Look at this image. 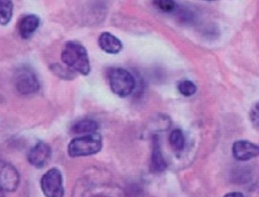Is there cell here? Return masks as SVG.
<instances>
[{
	"instance_id": "obj_1",
	"label": "cell",
	"mask_w": 259,
	"mask_h": 197,
	"mask_svg": "<svg viewBox=\"0 0 259 197\" xmlns=\"http://www.w3.org/2000/svg\"><path fill=\"white\" fill-rule=\"evenodd\" d=\"M62 60L71 71L83 75L91 71V64L86 48L77 41H68L62 52Z\"/></svg>"
},
{
	"instance_id": "obj_2",
	"label": "cell",
	"mask_w": 259,
	"mask_h": 197,
	"mask_svg": "<svg viewBox=\"0 0 259 197\" xmlns=\"http://www.w3.org/2000/svg\"><path fill=\"white\" fill-rule=\"evenodd\" d=\"M102 137L98 134H91L73 139L68 146V155L71 157L88 156L94 155L102 149Z\"/></svg>"
},
{
	"instance_id": "obj_3",
	"label": "cell",
	"mask_w": 259,
	"mask_h": 197,
	"mask_svg": "<svg viewBox=\"0 0 259 197\" xmlns=\"http://www.w3.org/2000/svg\"><path fill=\"white\" fill-rule=\"evenodd\" d=\"M108 78L112 92L119 97H127L135 88V79L124 68H114L109 70Z\"/></svg>"
},
{
	"instance_id": "obj_4",
	"label": "cell",
	"mask_w": 259,
	"mask_h": 197,
	"mask_svg": "<svg viewBox=\"0 0 259 197\" xmlns=\"http://www.w3.org/2000/svg\"><path fill=\"white\" fill-rule=\"evenodd\" d=\"M14 85L21 95H32L39 91V82L33 70L27 67H21L15 71Z\"/></svg>"
},
{
	"instance_id": "obj_5",
	"label": "cell",
	"mask_w": 259,
	"mask_h": 197,
	"mask_svg": "<svg viewBox=\"0 0 259 197\" xmlns=\"http://www.w3.org/2000/svg\"><path fill=\"white\" fill-rule=\"evenodd\" d=\"M40 187L46 197H63L65 190L60 171L56 168L47 171L41 178Z\"/></svg>"
},
{
	"instance_id": "obj_6",
	"label": "cell",
	"mask_w": 259,
	"mask_h": 197,
	"mask_svg": "<svg viewBox=\"0 0 259 197\" xmlns=\"http://www.w3.org/2000/svg\"><path fill=\"white\" fill-rule=\"evenodd\" d=\"M20 175L12 165L0 161V187L5 192H14L20 184Z\"/></svg>"
},
{
	"instance_id": "obj_7",
	"label": "cell",
	"mask_w": 259,
	"mask_h": 197,
	"mask_svg": "<svg viewBox=\"0 0 259 197\" xmlns=\"http://www.w3.org/2000/svg\"><path fill=\"white\" fill-rule=\"evenodd\" d=\"M52 148L48 143L38 142L27 154V161L33 167L41 169L48 164L52 157Z\"/></svg>"
},
{
	"instance_id": "obj_8",
	"label": "cell",
	"mask_w": 259,
	"mask_h": 197,
	"mask_svg": "<svg viewBox=\"0 0 259 197\" xmlns=\"http://www.w3.org/2000/svg\"><path fill=\"white\" fill-rule=\"evenodd\" d=\"M232 152L238 161H249L259 156V146L248 140H238L233 145Z\"/></svg>"
},
{
	"instance_id": "obj_9",
	"label": "cell",
	"mask_w": 259,
	"mask_h": 197,
	"mask_svg": "<svg viewBox=\"0 0 259 197\" xmlns=\"http://www.w3.org/2000/svg\"><path fill=\"white\" fill-rule=\"evenodd\" d=\"M40 19L37 15L28 14L20 18L17 25L18 33L22 39L27 40L33 36L39 28Z\"/></svg>"
},
{
	"instance_id": "obj_10",
	"label": "cell",
	"mask_w": 259,
	"mask_h": 197,
	"mask_svg": "<svg viewBox=\"0 0 259 197\" xmlns=\"http://www.w3.org/2000/svg\"><path fill=\"white\" fill-rule=\"evenodd\" d=\"M100 48L109 54H116L122 50V44L116 36L109 32H104L99 37Z\"/></svg>"
},
{
	"instance_id": "obj_11",
	"label": "cell",
	"mask_w": 259,
	"mask_h": 197,
	"mask_svg": "<svg viewBox=\"0 0 259 197\" xmlns=\"http://www.w3.org/2000/svg\"><path fill=\"white\" fill-rule=\"evenodd\" d=\"M151 168L154 172H161L165 170L167 163L163 157L159 144V140L157 136L153 137L152 140V152L151 157Z\"/></svg>"
},
{
	"instance_id": "obj_12",
	"label": "cell",
	"mask_w": 259,
	"mask_h": 197,
	"mask_svg": "<svg viewBox=\"0 0 259 197\" xmlns=\"http://www.w3.org/2000/svg\"><path fill=\"white\" fill-rule=\"evenodd\" d=\"M99 128L98 124L91 119H83L76 122L72 126L73 133L74 134H90L94 133Z\"/></svg>"
},
{
	"instance_id": "obj_13",
	"label": "cell",
	"mask_w": 259,
	"mask_h": 197,
	"mask_svg": "<svg viewBox=\"0 0 259 197\" xmlns=\"http://www.w3.org/2000/svg\"><path fill=\"white\" fill-rule=\"evenodd\" d=\"M13 3L10 0H0V25H7L13 15Z\"/></svg>"
},
{
	"instance_id": "obj_14",
	"label": "cell",
	"mask_w": 259,
	"mask_h": 197,
	"mask_svg": "<svg viewBox=\"0 0 259 197\" xmlns=\"http://www.w3.org/2000/svg\"><path fill=\"white\" fill-rule=\"evenodd\" d=\"M169 142L174 150L181 152L185 146V137L184 133L180 129H175L170 133Z\"/></svg>"
},
{
	"instance_id": "obj_15",
	"label": "cell",
	"mask_w": 259,
	"mask_h": 197,
	"mask_svg": "<svg viewBox=\"0 0 259 197\" xmlns=\"http://www.w3.org/2000/svg\"><path fill=\"white\" fill-rule=\"evenodd\" d=\"M178 91L184 97H191L196 94L197 88L195 84L190 81H183L178 85Z\"/></svg>"
},
{
	"instance_id": "obj_16",
	"label": "cell",
	"mask_w": 259,
	"mask_h": 197,
	"mask_svg": "<svg viewBox=\"0 0 259 197\" xmlns=\"http://www.w3.org/2000/svg\"><path fill=\"white\" fill-rule=\"evenodd\" d=\"M50 68H51V71H53L56 76L61 77V78L70 79L71 77L74 76L73 71L65 69V68L61 66L59 64H55V65H52Z\"/></svg>"
},
{
	"instance_id": "obj_17",
	"label": "cell",
	"mask_w": 259,
	"mask_h": 197,
	"mask_svg": "<svg viewBox=\"0 0 259 197\" xmlns=\"http://www.w3.org/2000/svg\"><path fill=\"white\" fill-rule=\"evenodd\" d=\"M153 4L157 9L164 12H173L176 8V3L170 0H157L153 2Z\"/></svg>"
},
{
	"instance_id": "obj_18",
	"label": "cell",
	"mask_w": 259,
	"mask_h": 197,
	"mask_svg": "<svg viewBox=\"0 0 259 197\" xmlns=\"http://www.w3.org/2000/svg\"><path fill=\"white\" fill-rule=\"evenodd\" d=\"M250 119L252 123L259 128V102L252 107L250 111Z\"/></svg>"
},
{
	"instance_id": "obj_19",
	"label": "cell",
	"mask_w": 259,
	"mask_h": 197,
	"mask_svg": "<svg viewBox=\"0 0 259 197\" xmlns=\"http://www.w3.org/2000/svg\"><path fill=\"white\" fill-rule=\"evenodd\" d=\"M223 197H245L243 196V193L240 192H231V193H228Z\"/></svg>"
},
{
	"instance_id": "obj_20",
	"label": "cell",
	"mask_w": 259,
	"mask_h": 197,
	"mask_svg": "<svg viewBox=\"0 0 259 197\" xmlns=\"http://www.w3.org/2000/svg\"><path fill=\"white\" fill-rule=\"evenodd\" d=\"M4 190L0 187V197H5Z\"/></svg>"
}]
</instances>
